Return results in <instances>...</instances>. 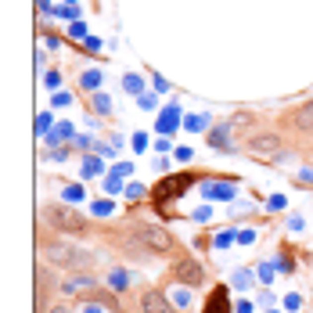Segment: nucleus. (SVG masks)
<instances>
[{
    "label": "nucleus",
    "mask_w": 313,
    "mask_h": 313,
    "mask_svg": "<svg viewBox=\"0 0 313 313\" xmlns=\"http://www.w3.org/2000/svg\"><path fill=\"white\" fill-rule=\"evenodd\" d=\"M43 256H47L54 266H65V270H90V266L97 263L94 252L65 245V241H47V245H43Z\"/></svg>",
    "instance_id": "f257e3e1"
},
{
    "label": "nucleus",
    "mask_w": 313,
    "mask_h": 313,
    "mask_svg": "<svg viewBox=\"0 0 313 313\" xmlns=\"http://www.w3.org/2000/svg\"><path fill=\"white\" fill-rule=\"evenodd\" d=\"M43 220H47L51 227H58V231H72V234L86 231V216L76 213V209H69V205H47L43 209Z\"/></svg>",
    "instance_id": "f03ea898"
},
{
    "label": "nucleus",
    "mask_w": 313,
    "mask_h": 313,
    "mask_svg": "<svg viewBox=\"0 0 313 313\" xmlns=\"http://www.w3.org/2000/svg\"><path fill=\"white\" fill-rule=\"evenodd\" d=\"M133 237H137V241H141L148 252H162V248H169V234L162 231V227H141Z\"/></svg>",
    "instance_id": "7ed1b4c3"
},
{
    "label": "nucleus",
    "mask_w": 313,
    "mask_h": 313,
    "mask_svg": "<svg viewBox=\"0 0 313 313\" xmlns=\"http://www.w3.org/2000/svg\"><path fill=\"white\" fill-rule=\"evenodd\" d=\"M137 303H141V313H173V306L166 303V295L155 292V288H144Z\"/></svg>",
    "instance_id": "20e7f679"
},
{
    "label": "nucleus",
    "mask_w": 313,
    "mask_h": 313,
    "mask_svg": "<svg viewBox=\"0 0 313 313\" xmlns=\"http://www.w3.org/2000/svg\"><path fill=\"white\" fill-rule=\"evenodd\" d=\"M176 277L187 281V285H198V281H202V266L195 259H180V263H176Z\"/></svg>",
    "instance_id": "39448f33"
},
{
    "label": "nucleus",
    "mask_w": 313,
    "mask_h": 313,
    "mask_svg": "<svg viewBox=\"0 0 313 313\" xmlns=\"http://www.w3.org/2000/svg\"><path fill=\"white\" fill-rule=\"evenodd\" d=\"M202 195H205L209 202H213V198L231 202V198H234V184H213V180H209V184H202Z\"/></svg>",
    "instance_id": "423d86ee"
},
{
    "label": "nucleus",
    "mask_w": 313,
    "mask_h": 313,
    "mask_svg": "<svg viewBox=\"0 0 313 313\" xmlns=\"http://www.w3.org/2000/svg\"><path fill=\"white\" fill-rule=\"evenodd\" d=\"M292 126H295V130H303V133H313V101L303 104V108L292 115Z\"/></svg>",
    "instance_id": "0eeeda50"
},
{
    "label": "nucleus",
    "mask_w": 313,
    "mask_h": 313,
    "mask_svg": "<svg viewBox=\"0 0 313 313\" xmlns=\"http://www.w3.org/2000/svg\"><path fill=\"white\" fill-rule=\"evenodd\" d=\"M86 288H94V277L90 274H72L69 281H65V285H62V292H86Z\"/></svg>",
    "instance_id": "6e6552de"
},
{
    "label": "nucleus",
    "mask_w": 313,
    "mask_h": 313,
    "mask_svg": "<svg viewBox=\"0 0 313 313\" xmlns=\"http://www.w3.org/2000/svg\"><path fill=\"white\" fill-rule=\"evenodd\" d=\"M205 313H231L227 310V292H216V295H209V303H205Z\"/></svg>",
    "instance_id": "1a4fd4ad"
},
{
    "label": "nucleus",
    "mask_w": 313,
    "mask_h": 313,
    "mask_svg": "<svg viewBox=\"0 0 313 313\" xmlns=\"http://www.w3.org/2000/svg\"><path fill=\"white\" fill-rule=\"evenodd\" d=\"M252 281H256V277H252V270H234V274H231V285H234L237 292L252 288Z\"/></svg>",
    "instance_id": "9d476101"
},
{
    "label": "nucleus",
    "mask_w": 313,
    "mask_h": 313,
    "mask_svg": "<svg viewBox=\"0 0 313 313\" xmlns=\"http://www.w3.org/2000/svg\"><path fill=\"white\" fill-rule=\"evenodd\" d=\"M108 285H112V292H126L130 274H126V270H112V274H108Z\"/></svg>",
    "instance_id": "9b49d317"
},
{
    "label": "nucleus",
    "mask_w": 313,
    "mask_h": 313,
    "mask_svg": "<svg viewBox=\"0 0 313 313\" xmlns=\"http://www.w3.org/2000/svg\"><path fill=\"white\" fill-rule=\"evenodd\" d=\"M191 180H187V176H176V180H169V184H162V191H158V198H169V195H176V191H180V187H187Z\"/></svg>",
    "instance_id": "f8f14e48"
},
{
    "label": "nucleus",
    "mask_w": 313,
    "mask_h": 313,
    "mask_svg": "<svg viewBox=\"0 0 313 313\" xmlns=\"http://www.w3.org/2000/svg\"><path fill=\"white\" fill-rule=\"evenodd\" d=\"M101 79H104L101 72H83V79H79V83H83V90H97Z\"/></svg>",
    "instance_id": "ddd939ff"
},
{
    "label": "nucleus",
    "mask_w": 313,
    "mask_h": 313,
    "mask_svg": "<svg viewBox=\"0 0 313 313\" xmlns=\"http://www.w3.org/2000/svg\"><path fill=\"white\" fill-rule=\"evenodd\" d=\"M281 141L277 137H259V141H252V152H270V148H277Z\"/></svg>",
    "instance_id": "4468645a"
},
{
    "label": "nucleus",
    "mask_w": 313,
    "mask_h": 313,
    "mask_svg": "<svg viewBox=\"0 0 313 313\" xmlns=\"http://www.w3.org/2000/svg\"><path fill=\"white\" fill-rule=\"evenodd\" d=\"M97 173H101V162L97 158H86L83 162V176H97Z\"/></svg>",
    "instance_id": "2eb2a0df"
},
{
    "label": "nucleus",
    "mask_w": 313,
    "mask_h": 313,
    "mask_svg": "<svg viewBox=\"0 0 313 313\" xmlns=\"http://www.w3.org/2000/svg\"><path fill=\"white\" fill-rule=\"evenodd\" d=\"M123 86H126L130 94H141V76H126V79H123Z\"/></svg>",
    "instance_id": "dca6fc26"
},
{
    "label": "nucleus",
    "mask_w": 313,
    "mask_h": 313,
    "mask_svg": "<svg viewBox=\"0 0 313 313\" xmlns=\"http://www.w3.org/2000/svg\"><path fill=\"white\" fill-rule=\"evenodd\" d=\"M83 198V187H65V202H79Z\"/></svg>",
    "instance_id": "f3484780"
},
{
    "label": "nucleus",
    "mask_w": 313,
    "mask_h": 313,
    "mask_svg": "<svg viewBox=\"0 0 313 313\" xmlns=\"http://www.w3.org/2000/svg\"><path fill=\"white\" fill-rule=\"evenodd\" d=\"M94 213L97 216H108L112 213V202H94Z\"/></svg>",
    "instance_id": "a211bd4d"
},
{
    "label": "nucleus",
    "mask_w": 313,
    "mask_h": 313,
    "mask_svg": "<svg viewBox=\"0 0 313 313\" xmlns=\"http://www.w3.org/2000/svg\"><path fill=\"white\" fill-rule=\"evenodd\" d=\"M259 277H263V281H274V263H263V266H259Z\"/></svg>",
    "instance_id": "6ab92c4d"
},
{
    "label": "nucleus",
    "mask_w": 313,
    "mask_h": 313,
    "mask_svg": "<svg viewBox=\"0 0 313 313\" xmlns=\"http://www.w3.org/2000/svg\"><path fill=\"white\" fill-rule=\"evenodd\" d=\"M173 303L176 306H187L191 303V292H173Z\"/></svg>",
    "instance_id": "aec40b11"
},
{
    "label": "nucleus",
    "mask_w": 313,
    "mask_h": 313,
    "mask_svg": "<svg viewBox=\"0 0 313 313\" xmlns=\"http://www.w3.org/2000/svg\"><path fill=\"white\" fill-rule=\"evenodd\" d=\"M237 241H241V245H252V241H256V231H241V234H237Z\"/></svg>",
    "instance_id": "412c9836"
},
{
    "label": "nucleus",
    "mask_w": 313,
    "mask_h": 313,
    "mask_svg": "<svg viewBox=\"0 0 313 313\" xmlns=\"http://www.w3.org/2000/svg\"><path fill=\"white\" fill-rule=\"evenodd\" d=\"M141 195H144L141 184H130V187H126V198H141Z\"/></svg>",
    "instance_id": "4be33fe9"
},
{
    "label": "nucleus",
    "mask_w": 313,
    "mask_h": 313,
    "mask_svg": "<svg viewBox=\"0 0 313 313\" xmlns=\"http://www.w3.org/2000/svg\"><path fill=\"white\" fill-rule=\"evenodd\" d=\"M288 227H292V231H303L306 223H303V216H288Z\"/></svg>",
    "instance_id": "5701e85b"
},
{
    "label": "nucleus",
    "mask_w": 313,
    "mask_h": 313,
    "mask_svg": "<svg viewBox=\"0 0 313 313\" xmlns=\"http://www.w3.org/2000/svg\"><path fill=\"white\" fill-rule=\"evenodd\" d=\"M285 306H288V310H299V306H303V299H299V295H288Z\"/></svg>",
    "instance_id": "b1692460"
},
{
    "label": "nucleus",
    "mask_w": 313,
    "mask_h": 313,
    "mask_svg": "<svg viewBox=\"0 0 313 313\" xmlns=\"http://www.w3.org/2000/svg\"><path fill=\"white\" fill-rule=\"evenodd\" d=\"M274 209H285V195H274L270 198V213H274Z\"/></svg>",
    "instance_id": "393cba45"
},
{
    "label": "nucleus",
    "mask_w": 313,
    "mask_h": 313,
    "mask_svg": "<svg viewBox=\"0 0 313 313\" xmlns=\"http://www.w3.org/2000/svg\"><path fill=\"white\" fill-rule=\"evenodd\" d=\"M299 180H306V184H313V169H303V173H299Z\"/></svg>",
    "instance_id": "a878e982"
},
{
    "label": "nucleus",
    "mask_w": 313,
    "mask_h": 313,
    "mask_svg": "<svg viewBox=\"0 0 313 313\" xmlns=\"http://www.w3.org/2000/svg\"><path fill=\"white\" fill-rule=\"evenodd\" d=\"M83 310H86V313H104V310H101V306H94V303H86Z\"/></svg>",
    "instance_id": "bb28decb"
},
{
    "label": "nucleus",
    "mask_w": 313,
    "mask_h": 313,
    "mask_svg": "<svg viewBox=\"0 0 313 313\" xmlns=\"http://www.w3.org/2000/svg\"><path fill=\"white\" fill-rule=\"evenodd\" d=\"M237 313H252V303H248V299H245V303H241V306H237Z\"/></svg>",
    "instance_id": "cd10ccee"
},
{
    "label": "nucleus",
    "mask_w": 313,
    "mask_h": 313,
    "mask_svg": "<svg viewBox=\"0 0 313 313\" xmlns=\"http://www.w3.org/2000/svg\"><path fill=\"white\" fill-rule=\"evenodd\" d=\"M51 313H69V310L65 306H51Z\"/></svg>",
    "instance_id": "c85d7f7f"
},
{
    "label": "nucleus",
    "mask_w": 313,
    "mask_h": 313,
    "mask_svg": "<svg viewBox=\"0 0 313 313\" xmlns=\"http://www.w3.org/2000/svg\"><path fill=\"white\" fill-rule=\"evenodd\" d=\"M266 313H277V310H266Z\"/></svg>",
    "instance_id": "c756f323"
}]
</instances>
